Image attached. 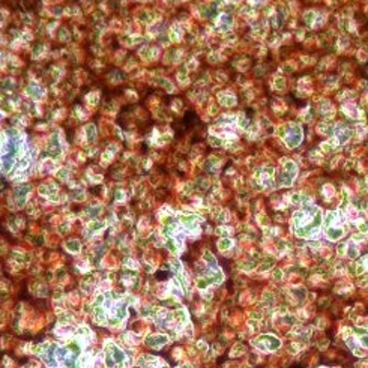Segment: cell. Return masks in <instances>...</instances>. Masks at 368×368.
<instances>
[{
  "instance_id": "1",
  "label": "cell",
  "mask_w": 368,
  "mask_h": 368,
  "mask_svg": "<svg viewBox=\"0 0 368 368\" xmlns=\"http://www.w3.org/2000/svg\"><path fill=\"white\" fill-rule=\"evenodd\" d=\"M286 140H287L288 147H294V146H298V144L300 143V140H302V132H300L299 126L292 125V126H290V131L286 134Z\"/></svg>"
},
{
  "instance_id": "2",
  "label": "cell",
  "mask_w": 368,
  "mask_h": 368,
  "mask_svg": "<svg viewBox=\"0 0 368 368\" xmlns=\"http://www.w3.org/2000/svg\"><path fill=\"white\" fill-rule=\"evenodd\" d=\"M327 238L332 239V240H338V239L343 236V230L341 228H327Z\"/></svg>"
},
{
  "instance_id": "3",
  "label": "cell",
  "mask_w": 368,
  "mask_h": 368,
  "mask_svg": "<svg viewBox=\"0 0 368 368\" xmlns=\"http://www.w3.org/2000/svg\"><path fill=\"white\" fill-rule=\"evenodd\" d=\"M27 92L32 96H33V98H39V96H41V93H42V90L38 87V86H30V87L27 89Z\"/></svg>"
},
{
  "instance_id": "4",
  "label": "cell",
  "mask_w": 368,
  "mask_h": 368,
  "mask_svg": "<svg viewBox=\"0 0 368 368\" xmlns=\"http://www.w3.org/2000/svg\"><path fill=\"white\" fill-rule=\"evenodd\" d=\"M219 101H221V104H224V105H233V104H234V98H233V96L221 95L219 96Z\"/></svg>"
},
{
  "instance_id": "5",
  "label": "cell",
  "mask_w": 368,
  "mask_h": 368,
  "mask_svg": "<svg viewBox=\"0 0 368 368\" xmlns=\"http://www.w3.org/2000/svg\"><path fill=\"white\" fill-rule=\"evenodd\" d=\"M349 137H350V131L349 129H341L340 131V141L341 143H346L349 140Z\"/></svg>"
},
{
  "instance_id": "6",
  "label": "cell",
  "mask_w": 368,
  "mask_h": 368,
  "mask_svg": "<svg viewBox=\"0 0 368 368\" xmlns=\"http://www.w3.org/2000/svg\"><path fill=\"white\" fill-rule=\"evenodd\" d=\"M319 131H321L323 134H331L332 132V126L331 125H326V123H321L319 126Z\"/></svg>"
},
{
  "instance_id": "7",
  "label": "cell",
  "mask_w": 368,
  "mask_h": 368,
  "mask_svg": "<svg viewBox=\"0 0 368 368\" xmlns=\"http://www.w3.org/2000/svg\"><path fill=\"white\" fill-rule=\"evenodd\" d=\"M335 219V212H327L326 218H325V224L326 225H331V222Z\"/></svg>"
},
{
  "instance_id": "8",
  "label": "cell",
  "mask_w": 368,
  "mask_h": 368,
  "mask_svg": "<svg viewBox=\"0 0 368 368\" xmlns=\"http://www.w3.org/2000/svg\"><path fill=\"white\" fill-rule=\"evenodd\" d=\"M359 340H361V344L364 346V347H368V334L359 337Z\"/></svg>"
},
{
  "instance_id": "9",
  "label": "cell",
  "mask_w": 368,
  "mask_h": 368,
  "mask_svg": "<svg viewBox=\"0 0 368 368\" xmlns=\"http://www.w3.org/2000/svg\"><path fill=\"white\" fill-rule=\"evenodd\" d=\"M313 20H314V14H313V12H308V14L305 15V21H307L308 24H311V23H313Z\"/></svg>"
},
{
  "instance_id": "10",
  "label": "cell",
  "mask_w": 368,
  "mask_h": 368,
  "mask_svg": "<svg viewBox=\"0 0 368 368\" xmlns=\"http://www.w3.org/2000/svg\"><path fill=\"white\" fill-rule=\"evenodd\" d=\"M93 131H95V126H93V125H90V126L87 128V137L90 138V140L93 138Z\"/></svg>"
},
{
  "instance_id": "11",
  "label": "cell",
  "mask_w": 368,
  "mask_h": 368,
  "mask_svg": "<svg viewBox=\"0 0 368 368\" xmlns=\"http://www.w3.org/2000/svg\"><path fill=\"white\" fill-rule=\"evenodd\" d=\"M275 83H277V87H278V89H283V87H284V84H286L283 78H277V81H275Z\"/></svg>"
},
{
  "instance_id": "12",
  "label": "cell",
  "mask_w": 368,
  "mask_h": 368,
  "mask_svg": "<svg viewBox=\"0 0 368 368\" xmlns=\"http://www.w3.org/2000/svg\"><path fill=\"white\" fill-rule=\"evenodd\" d=\"M273 277H275L277 280H280L281 277H283V273H281V271H280V269H277V271H275V273H273Z\"/></svg>"
},
{
  "instance_id": "13",
  "label": "cell",
  "mask_w": 368,
  "mask_h": 368,
  "mask_svg": "<svg viewBox=\"0 0 368 368\" xmlns=\"http://www.w3.org/2000/svg\"><path fill=\"white\" fill-rule=\"evenodd\" d=\"M11 84H12V81H11V80H6V81H5V84H3V87H5V89H11V87H12Z\"/></svg>"
}]
</instances>
